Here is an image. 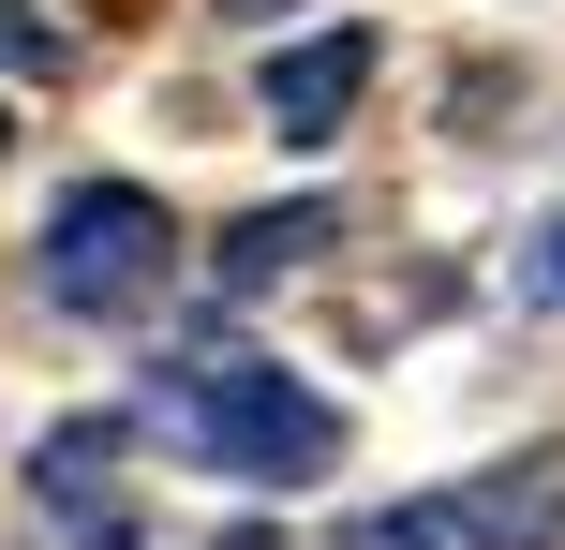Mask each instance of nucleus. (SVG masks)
<instances>
[{
    "mask_svg": "<svg viewBox=\"0 0 565 550\" xmlns=\"http://www.w3.org/2000/svg\"><path fill=\"white\" fill-rule=\"evenodd\" d=\"M224 15H254V30H268V15H282V0H224Z\"/></svg>",
    "mask_w": 565,
    "mask_h": 550,
    "instance_id": "nucleus-8",
    "label": "nucleus"
},
{
    "mask_svg": "<svg viewBox=\"0 0 565 550\" xmlns=\"http://www.w3.org/2000/svg\"><path fill=\"white\" fill-rule=\"evenodd\" d=\"M358 89H372V30H312V45L268 60V134L282 149H328L342 119H358Z\"/></svg>",
    "mask_w": 565,
    "mask_h": 550,
    "instance_id": "nucleus-5",
    "label": "nucleus"
},
{
    "mask_svg": "<svg viewBox=\"0 0 565 550\" xmlns=\"http://www.w3.org/2000/svg\"><path fill=\"white\" fill-rule=\"evenodd\" d=\"M521 283H536V298H551V313H565V224L536 238V254H521Z\"/></svg>",
    "mask_w": 565,
    "mask_h": 550,
    "instance_id": "nucleus-7",
    "label": "nucleus"
},
{
    "mask_svg": "<svg viewBox=\"0 0 565 550\" xmlns=\"http://www.w3.org/2000/svg\"><path fill=\"white\" fill-rule=\"evenodd\" d=\"M312 254H328V208H254V224H224V254H209V283H224V298H268L282 283V268H312Z\"/></svg>",
    "mask_w": 565,
    "mask_h": 550,
    "instance_id": "nucleus-6",
    "label": "nucleus"
},
{
    "mask_svg": "<svg viewBox=\"0 0 565 550\" xmlns=\"http://www.w3.org/2000/svg\"><path fill=\"white\" fill-rule=\"evenodd\" d=\"M149 432H179L209 476H254V492H298V476L342 462L328 387H298V373L254 357V343H179L164 373H149Z\"/></svg>",
    "mask_w": 565,
    "mask_h": 550,
    "instance_id": "nucleus-1",
    "label": "nucleus"
},
{
    "mask_svg": "<svg viewBox=\"0 0 565 550\" xmlns=\"http://www.w3.org/2000/svg\"><path fill=\"white\" fill-rule=\"evenodd\" d=\"M135 446V417H75V432H45L30 446V506H45L75 550H135V506L105 492V462Z\"/></svg>",
    "mask_w": 565,
    "mask_h": 550,
    "instance_id": "nucleus-4",
    "label": "nucleus"
},
{
    "mask_svg": "<svg viewBox=\"0 0 565 550\" xmlns=\"http://www.w3.org/2000/svg\"><path fill=\"white\" fill-rule=\"evenodd\" d=\"M551 536H565V446H521L491 476H447V492L328 521V550H551Z\"/></svg>",
    "mask_w": 565,
    "mask_h": 550,
    "instance_id": "nucleus-3",
    "label": "nucleus"
},
{
    "mask_svg": "<svg viewBox=\"0 0 565 550\" xmlns=\"http://www.w3.org/2000/svg\"><path fill=\"white\" fill-rule=\"evenodd\" d=\"M164 268H179V224L135 194V179H75V194L45 208V238H30L45 313H89V327H119L135 298H164Z\"/></svg>",
    "mask_w": 565,
    "mask_h": 550,
    "instance_id": "nucleus-2",
    "label": "nucleus"
},
{
    "mask_svg": "<svg viewBox=\"0 0 565 550\" xmlns=\"http://www.w3.org/2000/svg\"><path fill=\"white\" fill-rule=\"evenodd\" d=\"M0 134H15V119H0Z\"/></svg>",
    "mask_w": 565,
    "mask_h": 550,
    "instance_id": "nucleus-9",
    "label": "nucleus"
}]
</instances>
